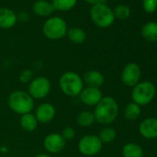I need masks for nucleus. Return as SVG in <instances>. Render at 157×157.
<instances>
[{
	"label": "nucleus",
	"instance_id": "f257e3e1",
	"mask_svg": "<svg viewBox=\"0 0 157 157\" xmlns=\"http://www.w3.org/2000/svg\"><path fill=\"white\" fill-rule=\"evenodd\" d=\"M95 121L103 125L113 123L118 115L117 102L111 96H103L94 111Z\"/></svg>",
	"mask_w": 157,
	"mask_h": 157
},
{
	"label": "nucleus",
	"instance_id": "f03ea898",
	"mask_svg": "<svg viewBox=\"0 0 157 157\" xmlns=\"http://www.w3.org/2000/svg\"><path fill=\"white\" fill-rule=\"evenodd\" d=\"M59 88L67 96H78L84 88L82 77L75 71H66L60 76Z\"/></svg>",
	"mask_w": 157,
	"mask_h": 157
},
{
	"label": "nucleus",
	"instance_id": "7ed1b4c3",
	"mask_svg": "<svg viewBox=\"0 0 157 157\" xmlns=\"http://www.w3.org/2000/svg\"><path fill=\"white\" fill-rule=\"evenodd\" d=\"M8 105L11 111L22 116L33 111L34 107V100L28 92L15 91L9 95Z\"/></svg>",
	"mask_w": 157,
	"mask_h": 157
},
{
	"label": "nucleus",
	"instance_id": "20e7f679",
	"mask_svg": "<svg viewBox=\"0 0 157 157\" xmlns=\"http://www.w3.org/2000/svg\"><path fill=\"white\" fill-rule=\"evenodd\" d=\"M67 24L66 21L58 16L48 18L43 26V33L49 40H59L67 35Z\"/></svg>",
	"mask_w": 157,
	"mask_h": 157
},
{
	"label": "nucleus",
	"instance_id": "39448f33",
	"mask_svg": "<svg viewBox=\"0 0 157 157\" xmlns=\"http://www.w3.org/2000/svg\"><path fill=\"white\" fill-rule=\"evenodd\" d=\"M90 18L94 25L103 29L110 27L116 20L113 10L106 4L92 6L90 10Z\"/></svg>",
	"mask_w": 157,
	"mask_h": 157
},
{
	"label": "nucleus",
	"instance_id": "423d86ee",
	"mask_svg": "<svg viewBox=\"0 0 157 157\" xmlns=\"http://www.w3.org/2000/svg\"><path fill=\"white\" fill-rule=\"evenodd\" d=\"M156 94L155 86L151 82H139L134 86L131 97L135 104L140 105H146L152 101Z\"/></svg>",
	"mask_w": 157,
	"mask_h": 157
},
{
	"label": "nucleus",
	"instance_id": "0eeeda50",
	"mask_svg": "<svg viewBox=\"0 0 157 157\" xmlns=\"http://www.w3.org/2000/svg\"><path fill=\"white\" fill-rule=\"evenodd\" d=\"M102 148V141L94 134L84 135L78 142V150L84 156H94L101 151Z\"/></svg>",
	"mask_w": 157,
	"mask_h": 157
},
{
	"label": "nucleus",
	"instance_id": "6e6552de",
	"mask_svg": "<svg viewBox=\"0 0 157 157\" xmlns=\"http://www.w3.org/2000/svg\"><path fill=\"white\" fill-rule=\"evenodd\" d=\"M51 92V82L46 77L39 76L31 81L28 86V94L34 100L44 99Z\"/></svg>",
	"mask_w": 157,
	"mask_h": 157
},
{
	"label": "nucleus",
	"instance_id": "1a4fd4ad",
	"mask_svg": "<svg viewBox=\"0 0 157 157\" xmlns=\"http://www.w3.org/2000/svg\"><path fill=\"white\" fill-rule=\"evenodd\" d=\"M140 67L137 63L130 62L125 66L121 73V82L128 87H134L139 83Z\"/></svg>",
	"mask_w": 157,
	"mask_h": 157
},
{
	"label": "nucleus",
	"instance_id": "9d476101",
	"mask_svg": "<svg viewBox=\"0 0 157 157\" xmlns=\"http://www.w3.org/2000/svg\"><path fill=\"white\" fill-rule=\"evenodd\" d=\"M66 140L60 133L53 132L45 136L44 140V147L50 153H58L62 151L66 146Z\"/></svg>",
	"mask_w": 157,
	"mask_h": 157
},
{
	"label": "nucleus",
	"instance_id": "9b49d317",
	"mask_svg": "<svg viewBox=\"0 0 157 157\" xmlns=\"http://www.w3.org/2000/svg\"><path fill=\"white\" fill-rule=\"evenodd\" d=\"M56 114V107L50 103H43L38 105L33 114L38 121V123L47 124L54 120Z\"/></svg>",
	"mask_w": 157,
	"mask_h": 157
},
{
	"label": "nucleus",
	"instance_id": "f8f14e48",
	"mask_svg": "<svg viewBox=\"0 0 157 157\" xmlns=\"http://www.w3.org/2000/svg\"><path fill=\"white\" fill-rule=\"evenodd\" d=\"M81 102L88 106H95L100 100L103 98V94L98 88L86 87L83 88L82 93L78 95Z\"/></svg>",
	"mask_w": 157,
	"mask_h": 157
},
{
	"label": "nucleus",
	"instance_id": "ddd939ff",
	"mask_svg": "<svg viewBox=\"0 0 157 157\" xmlns=\"http://www.w3.org/2000/svg\"><path fill=\"white\" fill-rule=\"evenodd\" d=\"M140 135L145 139L157 138V118L148 117L144 119L139 127Z\"/></svg>",
	"mask_w": 157,
	"mask_h": 157
},
{
	"label": "nucleus",
	"instance_id": "4468645a",
	"mask_svg": "<svg viewBox=\"0 0 157 157\" xmlns=\"http://www.w3.org/2000/svg\"><path fill=\"white\" fill-rule=\"evenodd\" d=\"M83 83L87 85V87L92 88H98L102 87L105 83V77L104 75L98 70H88L82 76Z\"/></svg>",
	"mask_w": 157,
	"mask_h": 157
},
{
	"label": "nucleus",
	"instance_id": "2eb2a0df",
	"mask_svg": "<svg viewBox=\"0 0 157 157\" xmlns=\"http://www.w3.org/2000/svg\"><path fill=\"white\" fill-rule=\"evenodd\" d=\"M18 21V16L9 8H0V28L8 30L13 28Z\"/></svg>",
	"mask_w": 157,
	"mask_h": 157
},
{
	"label": "nucleus",
	"instance_id": "dca6fc26",
	"mask_svg": "<svg viewBox=\"0 0 157 157\" xmlns=\"http://www.w3.org/2000/svg\"><path fill=\"white\" fill-rule=\"evenodd\" d=\"M33 11L39 17H49L56 10L48 0H36L33 5Z\"/></svg>",
	"mask_w": 157,
	"mask_h": 157
},
{
	"label": "nucleus",
	"instance_id": "f3484780",
	"mask_svg": "<svg viewBox=\"0 0 157 157\" xmlns=\"http://www.w3.org/2000/svg\"><path fill=\"white\" fill-rule=\"evenodd\" d=\"M67 39L73 44H82L86 41V33L80 27H72L67 29Z\"/></svg>",
	"mask_w": 157,
	"mask_h": 157
},
{
	"label": "nucleus",
	"instance_id": "a211bd4d",
	"mask_svg": "<svg viewBox=\"0 0 157 157\" xmlns=\"http://www.w3.org/2000/svg\"><path fill=\"white\" fill-rule=\"evenodd\" d=\"M20 125L23 130H25L27 132H32L37 128L38 121L33 114L28 113V114H24V115L21 116Z\"/></svg>",
	"mask_w": 157,
	"mask_h": 157
},
{
	"label": "nucleus",
	"instance_id": "6ab92c4d",
	"mask_svg": "<svg viewBox=\"0 0 157 157\" xmlns=\"http://www.w3.org/2000/svg\"><path fill=\"white\" fill-rule=\"evenodd\" d=\"M141 35L149 42H157V22L145 23L141 28Z\"/></svg>",
	"mask_w": 157,
	"mask_h": 157
},
{
	"label": "nucleus",
	"instance_id": "aec40b11",
	"mask_svg": "<svg viewBox=\"0 0 157 157\" xmlns=\"http://www.w3.org/2000/svg\"><path fill=\"white\" fill-rule=\"evenodd\" d=\"M76 122L82 128H89L93 126L95 122V117L94 112L88 110L80 112L76 117Z\"/></svg>",
	"mask_w": 157,
	"mask_h": 157
},
{
	"label": "nucleus",
	"instance_id": "412c9836",
	"mask_svg": "<svg viewBox=\"0 0 157 157\" xmlns=\"http://www.w3.org/2000/svg\"><path fill=\"white\" fill-rule=\"evenodd\" d=\"M123 157H143L144 152L142 148L134 142L127 143L122 148Z\"/></svg>",
	"mask_w": 157,
	"mask_h": 157
},
{
	"label": "nucleus",
	"instance_id": "4be33fe9",
	"mask_svg": "<svg viewBox=\"0 0 157 157\" xmlns=\"http://www.w3.org/2000/svg\"><path fill=\"white\" fill-rule=\"evenodd\" d=\"M78 0H52L51 3L56 11H69L77 5Z\"/></svg>",
	"mask_w": 157,
	"mask_h": 157
},
{
	"label": "nucleus",
	"instance_id": "5701e85b",
	"mask_svg": "<svg viewBox=\"0 0 157 157\" xmlns=\"http://www.w3.org/2000/svg\"><path fill=\"white\" fill-rule=\"evenodd\" d=\"M140 106L134 102L129 103L124 109V116L128 120H136L140 116Z\"/></svg>",
	"mask_w": 157,
	"mask_h": 157
},
{
	"label": "nucleus",
	"instance_id": "b1692460",
	"mask_svg": "<svg viewBox=\"0 0 157 157\" xmlns=\"http://www.w3.org/2000/svg\"><path fill=\"white\" fill-rule=\"evenodd\" d=\"M98 137L103 144L104 143H105V144L111 143L115 140V139L117 137V131L113 128L105 127L100 130Z\"/></svg>",
	"mask_w": 157,
	"mask_h": 157
},
{
	"label": "nucleus",
	"instance_id": "393cba45",
	"mask_svg": "<svg viewBox=\"0 0 157 157\" xmlns=\"http://www.w3.org/2000/svg\"><path fill=\"white\" fill-rule=\"evenodd\" d=\"M113 12H114L115 18L120 21L127 20L130 16V9L127 5H124V4L117 5L113 10Z\"/></svg>",
	"mask_w": 157,
	"mask_h": 157
},
{
	"label": "nucleus",
	"instance_id": "a878e982",
	"mask_svg": "<svg viewBox=\"0 0 157 157\" xmlns=\"http://www.w3.org/2000/svg\"><path fill=\"white\" fill-rule=\"evenodd\" d=\"M142 8L149 14L154 13L157 10V0H142Z\"/></svg>",
	"mask_w": 157,
	"mask_h": 157
},
{
	"label": "nucleus",
	"instance_id": "bb28decb",
	"mask_svg": "<svg viewBox=\"0 0 157 157\" xmlns=\"http://www.w3.org/2000/svg\"><path fill=\"white\" fill-rule=\"evenodd\" d=\"M33 73L31 69H25L21 72L19 76V80L21 83H30L33 80Z\"/></svg>",
	"mask_w": 157,
	"mask_h": 157
},
{
	"label": "nucleus",
	"instance_id": "cd10ccee",
	"mask_svg": "<svg viewBox=\"0 0 157 157\" xmlns=\"http://www.w3.org/2000/svg\"><path fill=\"white\" fill-rule=\"evenodd\" d=\"M76 135V131L73 128L71 127H66L63 128L62 132H61V136L64 138V140H71L75 138Z\"/></svg>",
	"mask_w": 157,
	"mask_h": 157
},
{
	"label": "nucleus",
	"instance_id": "c85d7f7f",
	"mask_svg": "<svg viewBox=\"0 0 157 157\" xmlns=\"http://www.w3.org/2000/svg\"><path fill=\"white\" fill-rule=\"evenodd\" d=\"M85 1L88 4L94 6V5H98V4H106L108 0H85Z\"/></svg>",
	"mask_w": 157,
	"mask_h": 157
},
{
	"label": "nucleus",
	"instance_id": "c756f323",
	"mask_svg": "<svg viewBox=\"0 0 157 157\" xmlns=\"http://www.w3.org/2000/svg\"><path fill=\"white\" fill-rule=\"evenodd\" d=\"M34 157H52V156H50V155L47 154V153H39V154L35 155Z\"/></svg>",
	"mask_w": 157,
	"mask_h": 157
}]
</instances>
